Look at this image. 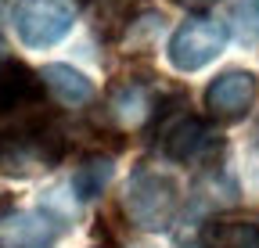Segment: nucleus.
<instances>
[{
  "label": "nucleus",
  "instance_id": "f257e3e1",
  "mask_svg": "<svg viewBox=\"0 0 259 248\" xmlns=\"http://www.w3.org/2000/svg\"><path fill=\"white\" fill-rule=\"evenodd\" d=\"M65 151L69 133L47 105L40 72L8 58L0 65V173L22 180L54 169Z\"/></svg>",
  "mask_w": 259,
  "mask_h": 248
},
{
  "label": "nucleus",
  "instance_id": "f03ea898",
  "mask_svg": "<svg viewBox=\"0 0 259 248\" xmlns=\"http://www.w3.org/2000/svg\"><path fill=\"white\" fill-rule=\"evenodd\" d=\"M122 212L141 230H166L180 212V187L169 173L155 166H137L122 187Z\"/></svg>",
  "mask_w": 259,
  "mask_h": 248
},
{
  "label": "nucleus",
  "instance_id": "7ed1b4c3",
  "mask_svg": "<svg viewBox=\"0 0 259 248\" xmlns=\"http://www.w3.org/2000/svg\"><path fill=\"white\" fill-rule=\"evenodd\" d=\"M79 15L76 0H18L15 8V33L25 47H54L72 33Z\"/></svg>",
  "mask_w": 259,
  "mask_h": 248
},
{
  "label": "nucleus",
  "instance_id": "20e7f679",
  "mask_svg": "<svg viewBox=\"0 0 259 248\" xmlns=\"http://www.w3.org/2000/svg\"><path fill=\"white\" fill-rule=\"evenodd\" d=\"M158 137H155V147L166 155L169 162H184V166H198V162H212L216 151L223 147L220 133L209 126L205 119L198 115H177L169 122H158Z\"/></svg>",
  "mask_w": 259,
  "mask_h": 248
},
{
  "label": "nucleus",
  "instance_id": "39448f33",
  "mask_svg": "<svg viewBox=\"0 0 259 248\" xmlns=\"http://www.w3.org/2000/svg\"><path fill=\"white\" fill-rule=\"evenodd\" d=\"M227 25L212 15H194L187 18L173 40H169V65L177 72H198L202 65H209V61L227 47Z\"/></svg>",
  "mask_w": 259,
  "mask_h": 248
},
{
  "label": "nucleus",
  "instance_id": "423d86ee",
  "mask_svg": "<svg viewBox=\"0 0 259 248\" xmlns=\"http://www.w3.org/2000/svg\"><path fill=\"white\" fill-rule=\"evenodd\" d=\"M259 97V79L248 69H227L205 86V115L216 122H241Z\"/></svg>",
  "mask_w": 259,
  "mask_h": 248
},
{
  "label": "nucleus",
  "instance_id": "0eeeda50",
  "mask_svg": "<svg viewBox=\"0 0 259 248\" xmlns=\"http://www.w3.org/2000/svg\"><path fill=\"white\" fill-rule=\"evenodd\" d=\"M61 234V216L47 209H8L0 216V248H54Z\"/></svg>",
  "mask_w": 259,
  "mask_h": 248
},
{
  "label": "nucleus",
  "instance_id": "6e6552de",
  "mask_svg": "<svg viewBox=\"0 0 259 248\" xmlns=\"http://www.w3.org/2000/svg\"><path fill=\"white\" fill-rule=\"evenodd\" d=\"M166 97H155V90L148 83H134V79H115L108 86V112L115 119L119 130H141L151 126L155 115L162 112Z\"/></svg>",
  "mask_w": 259,
  "mask_h": 248
},
{
  "label": "nucleus",
  "instance_id": "1a4fd4ad",
  "mask_svg": "<svg viewBox=\"0 0 259 248\" xmlns=\"http://www.w3.org/2000/svg\"><path fill=\"white\" fill-rule=\"evenodd\" d=\"M148 0H90V25L97 40H119L144 18Z\"/></svg>",
  "mask_w": 259,
  "mask_h": 248
},
{
  "label": "nucleus",
  "instance_id": "9d476101",
  "mask_svg": "<svg viewBox=\"0 0 259 248\" xmlns=\"http://www.w3.org/2000/svg\"><path fill=\"white\" fill-rule=\"evenodd\" d=\"M202 241L205 248H259V216H212Z\"/></svg>",
  "mask_w": 259,
  "mask_h": 248
},
{
  "label": "nucleus",
  "instance_id": "9b49d317",
  "mask_svg": "<svg viewBox=\"0 0 259 248\" xmlns=\"http://www.w3.org/2000/svg\"><path fill=\"white\" fill-rule=\"evenodd\" d=\"M40 83H44V90H51L61 105L83 108V105L94 101V83L79 69H72V65H44L40 69Z\"/></svg>",
  "mask_w": 259,
  "mask_h": 248
},
{
  "label": "nucleus",
  "instance_id": "f8f14e48",
  "mask_svg": "<svg viewBox=\"0 0 259 248\" xmlns=\"http://www.w3.org/2000/svg\"><path fill=\"white\" fill-rule=\"evenodd\" d=\"M108 183H112V159L108 155H90L72 176V191L79 202H94L105 194Z\"/></svg>",
  "mask_w": 259,
  "mask_h": 248
},
{
  "label": "nucleus",
  "instance_id": "ddd939ff",
  "mask_svg": "<svg viewBox=\"0 0 259 248\" xmlns=\"http://www.w3.org/2000/svg\"><path fill=\"white\" fill-rule=\"evenodd\" d=\"M180 8H194V11H202V8H212V4H220V0H177Z\"/></svg>",
  "mask_w": 259,
  "mask_h": 248
},
{
  "label": "nucleus",
  "instance_id": "4468645a",
  "mask_svg": "<svg viewBox=\"0 0 259 248\" xmlns=\"http://www.w3.org/2000/svg\"><path fill=\"white\" fill-rule=\"evenodd\" d=\"M8 58H11V54H8V40H4V36H0V65H4V61H8Z\"/></svg>",
  "mask_w": 259,
  "mask_h": 248
},
{
  "label": "nucleus",
  "instance_id": "2eb2a0df",
  "mask_svg": "<svg viewBox=\"0 0 259 248\" xmlns=\"http://www.w3.org/2000/svg\"><path fill=\"white\" fill-rule=\"evenodd\" d=\"M245 4H248V8H252V15L259 18V0H245Z\"/></svg>",
  "mask_w": 259,
  "mask_h": 248
},
{
  "label": "nucleus",
  "instance_id": "dca6fc26",
  "mask_svg": "<svg viewBox=\"0 0 259 248\" xmlns=\"http://www.w3.org/2000/svg\"><path fill=\"white\" fill-rule=\"evenodd\" d=\"M4 212H8V198H4V194H0V216H4Z\"/></svg>",
  "mask_w": 259,
  "mask_h": 248
},
{
  "label": "nucleus",
  "instance_id": "f3484780",
  "mask_svg": "<svg viewBox=\"0 0 259 248\" xmlns=\"http://www.w3.org/2000/svg\"><path fill=\"white\" fill-rule=\"evenodd\" d=\"M255 151H259V133H255Z\"/></svg>",
  "mask_w": 259,
  "mask_h": 248
}]
</instances>
